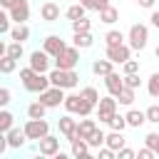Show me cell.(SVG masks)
I'll return each mask as SVG.
<instances>
[{
  "label": "cell",
  "instance_id": "obj_1",
  "mask_svg": "<svg viewBox=\"0 0 159 159\" xmlns=\"http://www.w3.org/2000/svg\"><path fill=\"white\" fill-rule=\"evenodd\" d=\"M47 80H50L52 87H62V89H75L80 84L77 70H57V67H52V70H47Z\"/></svg>",
  "mask_w": 159,
  "mask_h": 159
},
{
  "label": "cell",
  "instance_id": "obj_2",
  "mask_svg": "<svg viewBox=\"0 0 159 159\" xmlns=\"http://www.w3.org/2000/svg\"><path fill=\"white\" fill-rule=\"evenodd\" d=\"M124 40H129L127 45H129V50H144L147 47V42H149V27L144 25V22H134L132 27H129V32H127V37Z\"/></svg>",
  "mask_w": 159,
  "mask_h": 159
},
{
  "label": "cell",
  "instance_id": "obj_3",
  "mask_svg": "<svg viewBox=\"0 0 159 159\" xmlns=\"http://www.w3.org/2000/svg\"><path fill=\"white\" fill-rule=\"evenodd\" d=\"M62 107L67 109V114H80V117H89L94 112V104H89L87 99H82L80 94H65Z\"/></svg>",
  "mask_w": 159,
  "mask_h": 159
},
{
  "label": "cell",
  "instance_id": "obj_4",
  "mask_svg": "<svg viewBox=\"0 0 159 159\" xmlns=\"http://www.w3.org/2000/svg\"><path fill=\"white\" fill-rule=\"evenodd\" d=\"M55 60V67L57 70H77V65H80V50L75 47V45H67L60 55H55L52 57Z\"/></svg>",
  "mask_w": 159,
  "mask_h": 159
},
{
  "label": "cell",
  "instance_id": "obj_5",
  "mask_svg": "<svg viewBox=\"0 0 159 159\" xmlns=\"http://www.w3.org/2000/svg\"><path fill=\"white\" fill-rule=\"evenodd\" d=\"M22 132H25L27 142H37L40 137H45V134L50 132V124L45 122V117H42V119H27V122L22 124Z\"/></svg>",
  "mask_w": 159,
  "mask_h": 159
},
{
  "label": "cell",
  "instance_id": "obj_6",
  "mask_svg": "<svg viewBox=\"0 0 159 159\" xmlns=\"http://www.w3.org/2000/svg\"><path fill=\"white\" fill-rule=\"evenodd\" d=\"M40 94V99L37 102H42L47 109H55V107H60L62 104V99H65V89L62 87H47V89H42V92H37Z\"/></svg>",
  "mask_w": 159,
  "mask_h": 159
},
{
  "label": "cell",
  "instance_id": "obj_7",
  "mask_svg": "<svg viewBox=\"0 0 159 159\" xmlns=\"http://www.w3.org/2000/svg\"><path fill=\"white\" fill-rule=\"evenodd\" d=\"M117 99L112 97V94H107V97H99L97 99V104H94V109H97V119L102 122V124H107V119L112 117V112H117Z\"/></svg>",
  "mask_w": 159,
  "mask_h": 159
},
{
  "label": "cell",
  "instance_id": "obj_8",
  "mask_svg": "<svg viewBox=\"0 0 159 159\" xmlns=\"http://www.w3.org/2000/svg\"><path fill=\"white\" fill-rule=\"evenodd\" d=\"M104 55H107V60H109L112 65H122L124 60H129V57H132V50H129V45H127V42H119V45L107 47V50H104Z\"/></svg>",
  "mask_w": 159,
  "mask_h": 159
},
{
  "label": "cell",
  "instance_id": "obj_9",
  "mask_svg": "<svg viewBox=\"0 0 159 159\" xmlns=\"http://www.w3.org/2000/svg\"><path fill=\"white\" fill-rule=\"evenodd\" d=\"M37 149H40L42 157H55V154L60 152V137H55V134L47 132L45 137L37 139Z\"/></svg>",
  "mask_w": 159,
  "mask_h": 159
},
{
  "label": "cell",
  "instance_id": "obj_10",
  "mask_svg": "<svg viewBox=\"0 0 159 159\" xmlns=\"http://www.w3.org/2000/svg\"><path fill=\"white\" fill-rule=\"evenodd\" d=\"M7 12V17L12 20V22H27L30 20V2L27 0H17L10 10H5Z\"/></svg>",
  "mask_w": 159,
  "mask_h": 159
},
{
  "label": "cell",
  "instance_id": "obj_11",
  "mask_svg": "<svg viewBox=\"0 0 159 159\" xmlns=\"http://www.w3.org/2000/svg\"><path fill=\"white\" fill-rule=\"evenodd\" d=\"M27 62H30L32 72H47V70H50V55H47L45 50H32Z\"/></svg>",
  "mask_w": 159,
  "mask_h": 159
},
{
  "label": "cell",
  "instance_id": "obj_12",
  "mask_svg": "<svg viewBox=\"0 0 159 159\" xmlns=\"http://www.w3.org/2000/svg\"><path fill=\"white\" fill-rule=\"evenodd\" d=\"M22 87L27 89V92H32V94H37V92H42V89H47L50 87V80H47V72H35L27 82H22Z\"/></svg>",
  "mask_w": 159,
  "mask_h": 159
},
{
  "label": "cell",
  "instance_id": "obj_13",
  "mask_svg": "<svg viewBox=\"0 0 159 159\" xmlns=\"http://www.w3.org/2000/svg\"><path fill=\"white\" fill-rule=\"evenodd\" d=\"M5 139H7V149H22L25 144H27V137H25V132L20 129V127H10L7 132H5Z\"/></svg>",
  "mask_w": 159,
  "mask_h": 159
},
{
  "label": "cell",
  "instance_id": "obj_14",
  "mask_svg": "<svg viewBox=\"0 0 159 159\" xmlns=\"http://www.w3.org/2000/svg\"><path fill=\"white\" fill-rule=\"evenodd\" d=\"M67 47V42L60 37V35H47L45 40H42V50L50 55V57H55V55H60L62 50Z\"/></svg>",
  "mask_w": 159,
  "mask_h": 159
},
{
  "label": "cell",
  "instance_id": "obj_15",
  "mask_svg": "<svg viewBox=\"0 0 159 159\" xmlns=\"http://www.w3.org/2000/svg\"><path fill=\"white\" fill-rule=\"evenodd\" d=\"M40 17H42L45 22H57V20H60V5H57L55 0H45V2L40 5Z\"/></svg>",
  "mask_w": 159,
  "mask_h": 159
},
{
  "label": "cell",
  "instance_id": "obj_16",
  "mask_svg": "<svg viewBox=\"0 0 159 159\" xmlns=\"http://www.w3.org/2000/svg\"><path fill=\"white\" fill-rule=\"evenodd\" d=\"M7 35H10L12 42H22V45H25V42L30 40V27H27V22H15Z\"/></svg>",
  "mask_w": 159,
  "mask_h": 159
},
{
  "label": "cell",
  "instance_id": "obj_17",
  "mask_svg": "<svg viewBox=\"0 0 159 159\" xmlns=\"http://www.w3.org/2000/svg\"><path fill=\"white\" fill-rule=\"evenodd\" d=\"M75 124H77V119H72L70 114H62V117L57 119V129H60V134H62L67 142L75 137Z\"/></svg>",
  "mask_w": 159,
  "mask_h": 159
},
{
  "label": "cell",
  "instance_id": "obj_18",
  "mask_svg": "<svg viewBox=\"0 0 159 159\" xmlns=\"http://www.w3.org/2000/svg\"><path fill=\"white\" fill-rule=\"evenodd\" d=\"M89 147H87V142L82 139V137H72L70 139V154L75 157V159H82V157H89Z\"/></svg>",
  "mask_w": 159,
  "mask_h": 159
},
{
  "label": "cell",
  "instance_id": "obj_19",
  "mask_svg": "<svg viewBox=\"0 0 159 159\" xmlns=\"http://www.w3.org/2000/svg\"><path fill=\"white\" fill-rule=\"evenodd\" d=\"M97 127V122L92 119V114L89 117H82L77 124H75V137H82V139H87L89 134H92V129Z\"/></svg>",
  "mask_w": 159,
  "mask_h": 159
},
{
  "label": "cell",
  "instance_id": "obj_20",
  "mask_svg": "<svg viewBox=\"0 0 159 159\" xmlns=\"http://www.w3.org/2000/svg\"><path fill=\"white\" fill-rule=\"evenodd\" d=\"M127 144V139H124V132H109V134H104V147H109L112 152H117V149H122Z\"/></svg>",
  "mask_w": 159,
  "mask_h": 159
},
{
  "label": "cell",
  "instance_id": "obj_21",
  "mask_svg": "<svg viewBox=\"0 0 159 159\" xmlns=\"http://www.w3.org/2000/svg\"><path fill=\"white\" fill-rule=\"evenodd\" d=\"M97 12H99V22H104V25H114V22L119 20V10H117L114 5H104V7H99Z\"/></svg>",
  "mask_w": 159,
  "mask_h": 159
},
{
  "label": "cell",
  "instance_id": "obj_22",
  "mask_svg": "<svg viewBox=\"0 0 159 159\" xmlns=\"http://www.w3.org/2000/svg\"><path fill=\"white\" fill-rule=\"evenodd\" d=\"M104 87H107V92L114 97V94H117V92H119L124 84H122V77H119V75L112 70V72H107V75H104Z\"/></svg>",
  "mask_w": 159,
  "mask_h": 159
},
{
  "label": "cell",
  "instance_id": "obj_23",
  "mask_svg": "<svg viewBox=\"0 0 159 159\" xmlns=\"http://www.w3.org/2000/svg\"><path fill=\"white\" fill-rule=\"evenodd\" d=\"M114 99H117V104H122V107H132V104H134V99H137V89L122 87V89L114 94Z\"/></svg>",
  "mask_w": 159,
  "mask_h": 159
},
{
  "label": "cell",
  "instance_id": "obj_24",
  "mask_svg": "<svg viewBox=\"0 0 159 159\" xmlns=\"http://www.w3.org/2000/svg\"><path fill=\"white\" fill-rule=\"evenodd\" d=\"M72 45H75L77 50H87V47H92V45H94V37H92V32H89V30H87V32H75Z\"/></svg>",
  "mask_w": 159,
  "mask_h": 159
},
{
  "label": "cell",
  "instance_id": "obj_25",
  "mask_svg": "<svg viewBox=\"0 0 159 159\" xmlns=\"http://www.w3.org/2000/svg\"><path fill=\"white\" fill-rule=\"evenodd\" d=\"M124 122H127V127L139 129V127L144 124V112H142V109H129V112L124 114Z\"/></svg>",
  "mask_w": 159,
  "mask_h": 159
},
{
  "label": "cell",
  "instance_id": "obj_26",
  "mask_svg": "<svg viewBox=\"0 0 159 159\" xmlns=\"http://www.w3.org/2000/svg\"><path fill=\"white\" fill-rule=\"evenodd\" d=\"M112 70H114V65H112L107 57H104V60H94V62H92V72H94L97 77H104V75H107V72H112Z\"/></svg>",
  "mask_w": 159,
  "mask_h": 159
},
{
  "label": "cell",
  "instance_id": "obj_27",
  "mask_svg": "<svg viewBox=\"0 0 159 159\" xmlns=\"http://www.w3.org/2000/svg\"><path fill=\"white\" fill-rule=\"evenodd\" d=\"M45 112H47V107H45L42 102H37V99L27 104V119H42Z\"/></svg>",
  "mask_w": 159,
  "mask_h": 159
},
{
  "label": "cell",
  "instance_id": "obj_28",
  "mask_svg": "<svg viewBox=\"0 0 159 159\" xmlns=\"http://www.w3.org/2000/svg\"><path fill=\"white\" fill-rule=\"evenodd\" d=\"M84 142H87V147H89V149H97V147H102V144H104V132H102L99 127H94V129H92V134H89Z\"/></svg>",
  "mask_w": 159,
  "mask_h": 159
},
{
  "label": "cell",
  "instance_id": "obj_29",
  "mask_svg": "<svg viewBox=\"0 0 159 159\" xmlns=\"http://www.w3.org/2000/svg\"><path fill=\"white\" fill-rule=\"evenodd\" d=\"M17 70V60H12L10 55H2L0 57V75H12Z\"/></svg>",
  "mask_w": 159,
  "mask_h": 159
},
{
  "label": "cell",
  "instance_id": "obj_30",
  "mask_svg": "<svg viewBox=\"0 0 159 159\" xmlns=\"http://www.w3.org/2000/svg\"><path fill=\"white\" fill-rule=\"evenodd\" d=\"M119 42H124V32H122V30H107V32H104V45H107V47L119 45Z\"/></svg>",
  "mask_w": 159,
  "mask_h": 159
},
{
  "label": "cell",
  "instance_id": "obj_31",
  "mask_svg": "<svg viewBox=\"0 0 159 159\" xmlns=\"http://www.w3.org/2000/svg\"><path fill=\"white\" fill-rule=\"evenodd\" d=\"M107 124L114 129V132H124L127 129V122H124V114H119V112H112V117L107 119Z\"/></svg>",
  "mask_w": 159,
  "mask_h": 159
},
{
  "label": "cell",
  "instance_id": "obj_32",
  "mask_svg": "<svg viewBox=\"0 0 159 159\" xmlns=\"http://www.w3.org/2000/svg\"><path fill=\"white\" fill-rule=\"evenodd\" d=\"M12 124H15V117H12V112H7L5 107H0V132H7Z\"/></svg>",
  "mask_w": 159,
  "mask_h": 159
},
{
  "label": "cell",
  "instance_id": "obj_33",
  "mask_svg": "<svg viewBox=\"0 0 159 159\" xmlns=\"http://www.w3.org/2000/svg\"><path fill=\"white\" fill-rule=\"evenodd\" d=\"M122 84L129 87V89H139L142 80H139V72H129V75H122Z\"/></svg>",
  "mask_w": 159,
  "mask_h": 159
},
{
  "label": "cell",
  "instance_id": "obj_34",
  "mask_svg": "<svg viewBox=\"0 0 159 159\" xmlns=\"http://www.w3.org/2000/svg\"><path fill=\"white\" fill-rule=\"evenodd\" d=\"M84 12H87V10H84V7L80 5V2H75V5H70V7L65 10V17H67V20L72 22V20H77V17H82Z\"/></svg>",
  "mask_w": 159,
  "mask_h": 159
},
{
  "label": "cell",
  "instance_id": "obj_35",
  "mask_svg": "<svg viewBox=\"0 0 159 159\" xmlns=\"http://www.w3.org/2000/svg\"><path fill=\"white\" fill-rule=\"evenodd\" d=\"M70 25H72V32H87V30L92 27V22H89L84 15H82V17H77V20H72Z\"/></svg>",
  "mask_w": 159,
  "mask_h": 159
},
{
  "label": "cell",
  "instance_id": "obj_36",
  "mask_svg": "<svg viewBox=\"0 0 159 159\" xmlns=\"http://www.w3.org/2000/svg\"><path fill=\"white\" fill-rule=\"evenodd\" d=\"M5 55H10L12 60H20V57L25 55V50H22V42H10V45L5 47Z\"/></svg>",
  "mask_w": 159,
  "mask_h": 159
},
{
  "label": "cell",
  "instance_id": "obj_37",
  "mask_svg": "<svg viewBox=\"0 0 159 159\" xmlns=\"http://www.w3.org/2000/svg\"><path fill=\"white\" fill-rule=\"evenodd\" d=\"M147 89H149V94L157 99L159 97V72H152L149 75V82H147Z\"/></svg>",
  "mask_w": 159,
  "mask_h": 159
},
{
  "label": "cell",
  "instance_id": "obj_38",
  "mask_svg": "<svg viewBox=\"0 0 159 159\" xmlns=\"http://www.w3.org/2000/svg\"><path fill=\"white\" fill-rule=\"evenodd\" d=\"M144 122L159 124V104H149V107L144 109Z\"/></svg>",
  "mask_w": 159,
  "mask_h": 159
},
{
  "label": "cell",
  "instance_id": "obj_39",
  "mask_svg": "<svg viewBox=\"0 0 159 159\" xmlns=\"http://www.w3.org/2000/svg\"><path fill=\"white\" fill-rule=\"evenodd\" d=\"M144 144H147V149H152L154 154H159V132H149L144 137Z\"/></svg>",
  "mask_w": 159,
  "mask_h": 159
},
{
  "label": "cell",
  "instance_id": "obj_40",
  "mask_svg": "<svg viewBox=\"0 0 159 159\" xmlns=\"http://www.w3.org/2000/svg\"><path fill=\"white\" fill-rule=\"evenodd\" d=\"M80 97H82V99H87L89 104H97V99H99V92H97L94 87H82Z\"/></svg>",
  "mask_w": 159,
  "mask_h": 159
},
{
  "label": "cell",
  "instance_id": "obj_41",
  "mask_svg": "<svg viewBox=\"0 0 159 159\" xmlns=\"http://www.w3.org/2000/svg\"><path fill=\"white\" fill-rule=\"evenodd\" d=\"M122 72H124V75H129V72H139V60H132V57L124 60V62H122Z\"/></svg>",
  "mask_w": 159,
  "mask_h": 159
},
{
  "label": "cell",
  "instance_id": "obj_42",
  "mask_svg": "<svg viewBox=\"0 0 159 159\" xmlns=\"http://www.w3.org/2000/svg\"><path fill=\"white\" fill-rule=\"evenodd\" d=\"M134 154H137V152H134V149H129V147L124 144L122 149H117V152H114V159H134Z\"/></svg>",
  "mask_w": 159,
  "mask_h": 159
},
{
  "label": "cell",
  "instance_id": "obj_43",
  "mask_svg": "<svg viewBox=\"0 0 159 159\" xmlns=\"http://www.w3.org/2000/svg\"><path fill=\"white\" fill-rule=\"evenodd\" d=\"M10 32V17H7V12L0 7V35H7Z\"/></svg>",
  "mask_w": 159,
  "mask_h": 159
},
{
  "label": "cell",
  "instance_id": "obj_44",
  "mask_svg": "<svg viewBox=\"0 0 159 159\" xmlns=\"http://www.w3.org/2000/svg\"><path fill=\"white\" fill-rule=\"evenodd\" d=\"M12 102V92L7 87H0V107H7Z\"/></svg>",
  "mask_w": 159,
  "mask_h": 159
},
{
  "label": "cell",
  "instance_id": "obj_45",
  "mask_svg": "<svg viewBox=\"0 0 159 159\" xmlns=\"http://www.w3.org/2000/svg\"><path fill=\"white\" fill-rule=\"evenodd\" d=\"M97 157H99V159H114V152L102 144V147H97Z\"/></svg>",
  "mask_w": 159,
  "mask_h": 159
},
{
  "label": "cell",
  "instance_id": "obj_46",
  "mask_svg": "<svg viewBox=\"0 0 159 159\" xmlns=\"http://www.w3.org/2000/svg\"><path fill=\"white\" fill-rule=\"evenodd\" d=\"M32 75H35V72H32V67H30V65H27V67H22V70H20V82H27Z\"/></svg>",
  "mask_w": 159,
  "mask_h": 159
},
{
  "label": "cell",
  "instance_id": "obj_47",
  "mask_svg": "<svg viewBox=\"0 0 159 159\" xmlns=\"http://www.w3.org/2000/svg\"><path fill=\"white\" fill-rule=\"evenodd\" d=\"M134 157H139V159H157V154H154L152 149H147V147L139 149V154H134Z\"/></svg>",
  "mask_w": 159,
  "mask_h": 159
},
{
  "label": "cell",
  "instance_id": "obj_48",
  "mask_svg": "<svg viewBox=\"0 0 159 159\" xmlns=\"http://www.w3.org/2000/svg\"><path fill=\"white\" fill-rule=\"evenodd\" d=\"M137 5H139V7H144V10H152V7L157 5V0H137Z\"/></svg>",
  "mask_w": 159,
  "mask_h": 159
},
{
  "label": "cell",
  "instance_id": "obj_49",
  "mask_svg": "<svg viewBox=\"0 0 159 159\" xmlns=\"http://www.w3.org/2000/svg\"><path fill=\"white\" fill-rule=\"evenodd\" d=\"M149 22H152L154 27H159V12H157L154 7H152V15H149Z\"/></svg>",
  "mask_w": 159,
  "mask_h": 159
},
{
  "label": "cell",
  "instance_id": "obj_50",
  "mask_svg": "<svg viewBox=\"0 0 159 159\" xmlns=\"http://www.w3.org/2000/svg\"><path fill=\"white\" fill-rule=\"evenodd\" d=\"M7 152V139H5V132H0V154Z\"/></svg>",
  "mask_w": 159,
  "mask_h": 159
},
{
  "label": "cell",
  "instance_id": "obj_51",
  "mask_svg": "<svg viewBox=\"0 0 159 159\" xmlns=\"http://www.w3.org/2000/svg\"><path fill=\"white\" fill-rule=\"evenodd\" d=\"M80 5H82L84 10H94V0H80Z\"/></svg>",
  "mask_w": 159,
  "mask_h": 159
},
{
  "label": "cell",
  "instance_id": "obj_52",
  "mask_svg": "<svg viewBox=\"0 0 159 159\" xmlns=\"http://www.w3.org/2000/svg\"><path fill=\"white\" fill-rule=\"evenodd\" d=\"M15 2H17V0H0V7H2V10H10Z\"/></svg>",
  "mask_w": 159,
  "mask_h": 159
},
{
  "label": "cell",
  "instance_id": "obj_53",
  "mask_svg": "<svg viewBox=\"0 0 159 159\" xmlns=\"http://www.w3.org/2000/svg\"><path fill=\"white\" fill-rule=\"evenodd\" d=\"M104 5H109V0H94V10H99V7H104Z\"/></svg>",
  "mask_w": 159,
  "mask_h": 159
},
{
  "label": "cell",
  "instance_id": "obj_54",
  "mask_svg": "<svg viewBox=\"0 0 159 159\" xmlns=\"http://www.w3.org/2000/svg\"><path fill=\"white\" fill-rule=\"evenodd\" d=\"M5 47H7V45H5V42H2V40H0V57H2V55H5Z\"/></svg>",
  "mask_w": 159,
  "mask_h": 159
}]
</instances>
